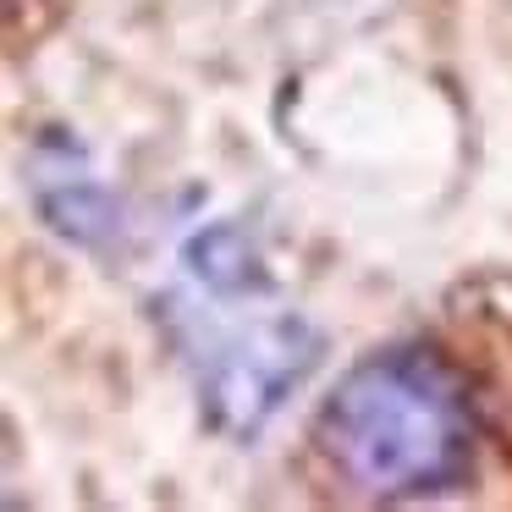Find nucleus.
Instances as JSON below:
<instances>
[{"label":"nucleus","instance_id":"f257e3e1","mask_svg":"<svg viewBox=\"0 0 512 512\" xmlns=\"http://www.w3.org/2000/svg\"><path fill=\"white\" fill-rule=\"evenodd\" d=\"M474 397L435 347H386L353 364L320 402L314 446L347 490L413 501L474 468Z\"/></svg>","mask_w":512,"mask_h":512},{"label":"nucleus","instance_id":"f03ea898","mask_svg":"<svg viewBox=\"0 0 512 512\" xmlns=\"http://www.w3.org/2000/svg\"><path fill=\"white\" fill-rule=\"evenodd\" d=\"M314 358H320V336L298 314H276L226 336L199 386L210 424L226 435H254L281 408V397H292V386L314 369Z\"/></svg>","mask_w":512,"mask_h":512}]
</instances>
